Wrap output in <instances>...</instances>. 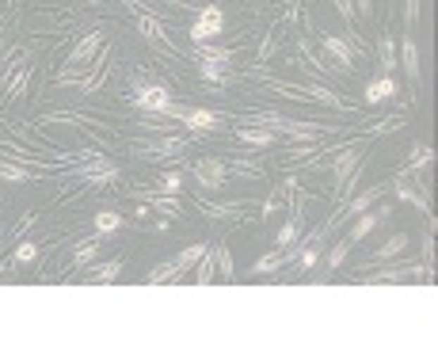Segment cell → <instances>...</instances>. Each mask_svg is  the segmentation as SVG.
I'll use <instances>...</instances> for the list:
<instances>
[{
	"label": "cell",
	"mask_w": 438,
	"mask_h": 343,
	"mask_svg": "<svg viewBox=\"0 0 438 343\" xmlns=\"http://www.w3.org/2000/svg\"><path fill=\"white\" fill-rule=\"evenodd\" d=\"M168 118H180L183 130H191V134H218L221 123L225 118L213 115V111H199V107H168Z\"/></svg>",
	"instance_id": "obj_1"
},
{
	"label": "cell",
	"mask_w": 438,
	"mask_h": 343,
	"mask_svg": "<svg viewBox=\"0 0 438 343\" xmlns=\"http://www.w3.org/2000/svg\"><path fill=\"white\" fill-rule=\"evenodd\" d=\"M130 99L145 115H168V107H172V92L164 85H142V80H134V96Z\"/></svg>",
	"instance_id": "obj_2"
},
{
	"label": "cell",
	"mask_w": 438,
	"mask_h": 343,
	"mask_svg": "<svg viewBox=\"0 0 438 343\" xmlns=\"http://www.w3.org/2000/svg\"><path fill=\"white\" fill-rule=\"evenodd\" d=\"M221 31H225V12H221L218 4H210V8H202V15L194 20V27H191V39H194V46H199V42L218 39Z\"/></svg>",
	"instance_id": "obj_3"
},
{
	"label": "cell",
	"mask_w": 438,
	"mask_h": 343,
	"mask_svg": "<svg viewBox=\"0 0 438 343\" xmlns=\"http://www.w3.org/2000/svg\"><path fill=\"white\" fill-rule=\"evenodd\" d=\"M194 180L202 183V187H225V175H229V164L218 161V156H202V161H194Z\"/></svg>",
	"instance_id": "obj_4"
},
{
	"label": "cell",
	"mask_w": 438,
	"mask_h": 343,
	"mask_svg": "<svg viewBox=\"0 0 438 343\" xmlns=\"http://www.w3.org/2000/svg\"><path fill=\"white\" fill-rule=\"evenodd\" d=\"M77 175H84L92 187H104V183H111L118 175V164L107 161V156H92L88 164H80V168H77Z\"/></svg>",
	"instance_id": "obj_5"
},
{
	"label": "cell",
	"mask_w": 438,
	"mask_h": 343,
	"mask_svg": "<svg viewBox=\"0 0 438 343\" xmlns=\"http://www.w3.org/2000/svg\"><path fill=\"white\" fill-rule=\"evenodd\" d=\"M263 123L275 130V134H290V137H316L324 134L320 123H294V118H282V115H263Z\"/></svg>",
	"instance_id": "obj_6"
},
{
	"label": "cell",
	"mask_w": 438,
	"mask_h": 343,
	"mask_svg": "<svg viewBox=\"0 0 438 343\" xmlns=\"http://www.w3.org/2000/svg\"><path fill=\"white\" fill-rule=\"evenodd\" d=\"M358 161H362V153L358 149H343V153H335V161H332V175H335V187H347V180L355 175L358 168Z\"/></svg>",
	"instance_id": "obj_7"
},
{
	"label": "cell",
	"mask_w": 438,
	"mask_h": 343,
	"mask_svg": "<svg viewBox=\"0 0 438 343\" xmlns=\"http://www.w3.org/2000/svg\"><path fill=\"white\" fill-rule=\"evenodd\" d=\"M104 39L107 35L104 31H88L84 39L73 46V54H69V65H88V58H96V50L104 46Z\"/></svg>",
	"instance_id": "obj_8"
},
{
	"label": "cell",
	"mask_w": 438,
	"mask_h": 343,
	"mask_svg": "<svg viewBox=\"0 0 438 343\" xmlns=\"http://www.w3.org/2000/svg\"><path fill=\"white\" fill-rule=\"evenodd\" d=\"M237 137H240L244 145H256V149H271L278 134H275L271 126H240V130H237Z\"/></svg>",
	"instance_id": "obj_9"
},
{
	"label": "cell",
	"mask_w": 438,
	"mask_h": 343,
	"mask_svg": "<svg viewBox=\"0 0 438 343\" xmlns=\"http://www.w3.org/2000/svg\"><path fill=\"white\" fill-rule=\"evenodd\" d=\"M324 50H328V58H335L339 69H351V61H355V46L347 39H339V35H328V39H324Z\"/></svg>",
	"instance_id": "obj_10"
},
{
	"label": "cell",
	"mask_w": 438,
	"mask_h": 343,
	"mask_svg": "<svg viewBox=\"0 0 438 343\" xmlns=\"http://www.w3.org/2000/svg\"><path fill=\"white\" fill-rule=\"evenodd\" d=\"M294 256H297V240H294L290 248H278V252L263 256V259H256V263H251V271H256V275H263V271H278V267H286Z\"/></svg>",
	"instance_id": "obj_11"
},
{
	"label": "cell",
	"mask_w": 438,
	"mask_h": 343,
	"mask_svg": "<svg viewBox=\"0 0 438 343\" xmlns=\"http://www.w3.org/2000/svg\"><path fill=\"white\" fill-rule=\"evenodd\" d=\"M393 96H396V80L393 77H377V80H370V85H366V104L370 107L385 104V99H393Z\"/></svg>",
	"instance_id": "obj_12"
},
{
	"label": "cell",
	"mask_w": 438,
	"mask_h": 343,
	"mask_svg": "<svg viewBox=\"0 0 438 343\" xmlns=\"http://www.w3.org/2000/svg\"><path fill=\"white\" fill-rule=\"evenodd\" d=\"M393 191H396V199H400V202H412L415 210H431V202H427V194H423V191H415L412 183L404 180V175H396V187H393Z\"/></svg>",
	"instance_id": "obj_13"
},
{
	"label": "cell",
	"mask_w": 438,
	"mask_h": 343,
	"mask_svg": "<svg viewBox=\"0 0 438 343\" xmlns=\"http://www.w3.org/2000/svg\"><path fill=\"white\" fill-rule=\"evenodd\" d=\"M92 225H96V237H111L123 229V214H115V210H99V214H92Z\"/></svg>",
	"instance_id": "obj_14"
},
{
	"label": "cell",
	"mask_w": 438,
	"mask_h": 343,
	"mask_svg": "<svg viewBox=\"0 0 438 343\" xmlns=\"http://www.w3.org/2000/svg\"><path fill=\"white\" fill-rule=\"evenodd\" d=\"M385 214H389V210H374V214H366V210H362L358 221H355V229H351V240L370 237V233H374V229L381 225V221H385Z\"/></svg>",
	"instance_id": "obj_15"
},
{
	"label": "cell",
	"mask_w": 438,
	"mask_h": 343,
	"mask_svg": "<svg viewBox=\"0 0 438 343\" xmlns=\"http://www.w3.org/2000/svg\"><path fill=\"white\" fill-rule=\"evenodd\" d=\"M400 65H404L408 80H419V50H415V39L404 35V50H400Z\"/></svg>",
	"instance_id": "obj_16"
},
{
	"label": "cell",
	"mask_w": 438,
	"mask_h": 343,
	"mask_svg": "<svg viewBox=\"0 0 438 343\" xmlns=\"http://www.w3.org/2000/svg\"><path fill=\"white\" fill-rule=\"evenodd\" d=\"M99 244H104V237H92V240H80L77 248H73V267H84V263H92L99 252Z\"/></svg>",
	"instance_id": "obj_17"
},
{
	"label": "cell",
	"mask_w": 438,
	"mask_h": 343,
	"mask_svg": "<svg viewBox=\"0 0 438 343\" xmlns=\"http://www.w3.org/2000/svg\"><path fill=\"white\" fill-rule=\"evenodd\" d=\"M118 275H123V259H111V263L96 267V271L88 275V282H96V286H107V282H115Z\"/></svg>",
	"instance_id": "obj_18"
},
{
	"label": "cell",
	"mask_w": 438,
	"mask_h": 343,
	"mask_svg": "<svg viewBox=\"0 0 438 343\" xmlns=\"http://www.w3.org/2000/svg\"><path fill=\"white\" fill-rule=\"evenodd\" d=\"M180 149H187V137H168V142L145 145V149H137V153H145V156H168V153H180Z\"/></svg>",
	"instance_id": "obj_19"
},
{
	"label": "cell",
	"mask_w": 438,
	"mask_h": 343,
	"mask_svg": "<svg viewBox=\"0 0 438 343\" xmlns=\"http://www.w3.org/2000/svg\"><path fill=\"white\" fill-rule=\"evenodd\" d=\"M202 252H206V244H202V240H199V244H187L180 256L172 259V263H175V271H191V267L202 259Z\"/></svg>",
	"instance_id": "obj_20"
},
{
	"label": "cell",
	"mask_w": 438,
	"mask_h": 343,
	"mask_svg": "<svg viewBox=\"0 0 438 343\" xmlns=\"http://www.w3.org/2000/svg\"><path fill=\"white\" fill-rule=\"evenodd\" d=\"M194 58H199V61L229 65V61H232V50H221V46H206V42H199V46H194Z\"/></svg>",
	"instance_id": "obj_21"
},
{
	"label": "cell",
	"mask_w": 438,
	"mask_h": 343,
	"mask_svg": "<svg viewBox=\"0 0 438 343\" xmlns=\"http://www.w3.org/2000/svg\"><path fill=\"white\" fill-rule=\"evenodd\" d=\"M396 69V46H393V35L381 39V77H393Z\"/></svg>",
	"instance_id": "obj_22"
},
{
	"label": "cell",
	"mask_w": 438,
	"mask_h": 343,
	"mask_svg": "<svg viewBox=\"0 0 438 343\" xmlns=\"http://www.w3.org/2000/svg\"><path fill=\"white\" fill-rule=\"evenodd\" d=\"M297 237H301V218H297V214H294V218H290V221H286V225H282V229H278V237H275V244H278V248H290V244H294V240H297Z\"/></svg>",
	"instance_id": "obj_23"
},
{
	"label": "cell",
	"mask_w": 438,
	"mask_h": 343,
	"mask_svg": "<svg viewBox=\"0 0 438 343\" xmlns=\"http://www.w3.org/2000/svg\"><path fill=\"white\" fill-rule=\"evenodd\" d=\"M419 267H408V271H381V275H366V282H408L415 279Z\"/></svg>",
	"instance_id": "obj_24"
},
{
	"label": "cell",
	"mask_w": 438,
	"mask_h": 343,
	"mask_svg": "<svg viewBox=\"0 0 438 343\" xmlns=\"http://www.w3.org/2000/svg\"><path fill=\"white\" fill-rule=\"evenodd\" d=\"M0 180L4 183H27L31 180V172L20 168V164H8V161H0Z\"/></svg>",
	"instance_id": "obj_25"
},
{
	"label": "cell",
	"mask_w": 438,
	"mask_h": 343,
	"mask_svg": "<svg viewBox=\"0 0 438 343\" xmlns=\"http://www.w3.org/2000/svg\"><path fill=\"white\" fill-rule=\"evenodd\" d=\"M199 73H202V80H213V85H221V80H225V73H229V65H218V61H199Z\"/></svg>",
	"instance_id": "obj_26"
},
{
	"label": "cell",
	"mask_w": 438,
	"mask_h": 343,
	"mask_svg": "<svg viewBox=\"0 0 438 343\" xmlns=\"http://www.w3.org/2000/svg\"><path fill=\"white\" fill-rule=\"evenodd\" d=\"M142 199H153V206L161 210L164 218H175V199H172V194H156V191H145Z\"/></svg>",
	"instance_id": "obj_27"
},
{
	"label": "cell",
	"mask_w": 438,
	"mask_h": 343,
	"mask_svg": "<svg viewBox=\"0 0 438 343\" xmlns=\"http://www.w3.org/2000/svg\"><path fill=\"white\" fill-rule=\"evenodd\" d=\"M27 80H31V69H27V65H20V69H15V77L12 80H8V99H15V96H20V92L27 88Z\"/></svg>",
	"instance_id": "obj_28"
},
{
	"label": "cell",
	"mask_w": 438,
	"mask_h": 343,
	"mask_svg": "<svg viewBox=\"0 0 438 343\" xmlns=\"http://www.w3.org/2000/svg\"><path fill=\"white\" fill-rule=\"evenodd\" d=\"M404 248H408V237H404V233H396V237H389V240H385V244H381V248H377V259H389V256H396V252H404Z\"/></svg>",
	"instance_id": "obj_29"
},
{
	"label": "cell",
	"mask_w": 438,
	"mask_h": 343,
	"mask_svg": "<svg viewBox=\"0 0 438 343\" xmlns=\"http://www.w3.org/2000/svg\"><path fill=\"white\" fill-rule=\"evenodd\" d=\"M210 279H213V252L206 248V252H202V259H199V271H194V282L206 286Z\"/></svg>",
	"instance_id": "obj_30"
},
{
	"label": "cell",
	"mask_w": 438,
	"mask_h": 343,
	"mask_svg": "<svg viewBox=\"0 0 438 343\" xmlns=\"http://www.w3.org/2000/svg\"><path fill=\"white\" fill-rule=\"evenodd\" d=\"M35 259H39V244H35V240H20L12 263H35Z\"/></svg>",
	"instance_id": "obj_31"
},
{
	"label": "cell",
	"mask_w": 438,
	"mask_h": 343,
	"mask_svg": "<svg viewBox=\"0 0 438 343\" xmlns=\"http://www.w3.org/2000/svg\"><path fill=\"white\" fill-rule=\"evenodd\" d=\"M180 191H183V175H180V172H168L164 180H161V187H156V194H172V199H175Z\"/></svg>",
	"instance_id": "obj_32"
},
{
	"label": "cell",
	"mask_w": 438,
	"mask_h": 343,
	"mask_svg": "<svg viewBox=\"0 0 438 343\" xmlns=\"http://www.w3.org/2000/svg\"><path fill=\"white\" fill-rule=\"evenodd\" d=\"M347 252H351V240H339V244L332 248V256H328V267H332V271L343 263V259H347Z\"/></svg>",
	"instance_id": "obj_33"
},
{
	"label": "cell",
	"mask_w": 438,
	"mask_h": 343,
	"mask_svg": "<svg viewBox=\"0 0 438 343\" xmlns=\"http://www.w3.org/2000/svg\"><path fill=\"white\" fill-rule=\"evenodd\" d=\"M172 275H175V263L168 259V263H161L153 275H149V282H172Z\"/></svg>",
	"instance_id": "obj_34"
},
{
	"label": "cell",
	"mask_w": 438,
	"mask_h": 343,
	"mask_svg": "<svg viewBox=\"0 0 438 343\" xmlns=\"http://www.w3.org/2000/svg\"><path fill=\"white\" fill-rule=\"evenodd\" d=\"M213 256H218V267H221V279H232V259L225 248H213Z\"/></svg>",
	"instance_id": "obj_35"
},
{
	"label": "cell",
	"mask_w": 438,
	"mask_h": 343,
	"mask_svg": "<svg viewBox=\"0 0 438 343\" xmlns=\"http://www.w3.org/2000/svg\"><path fill=\"white\" fill-rule=\"evenodd\" d=\"M142 31L149 35V39H164V31H161V23H156V20H149V15H142Z\"/></svg>",
	"instance_id": "obj_36"
},
{
	"label": "cell",
	"mask_w": 438,
	"mask_h": 343,
	"mask_svg": "<svg viewBox=\"0 0 438 343\" xmlns=\"http://www.w3.org/2000/svg\"><path fill=\"white\" fill-rule=\"evenodd\" d=\"M305 92H309L313 99H324V104H339V99H335V92H328V88H316L313 85V88H305Z\"/></svg>",
	"instance_id": "obj_37"
},
{
	"label": "cell",
	"mask_w": 438,
	"mask_h": 343,
	"mask_svg": "<svg viewBox=\"0 0 438 343\" xmlns=\"http://www.w3.org/2000/svg\"><path fill=\"white\" fill-rule=\"evenodd\" d=\"M419 20V0H404V23L412 27Z\"/></svg>",
	"instance_id": "obj_38"
},
{
	"label": "cell",
	"mask_w": 438,
	"mask_h": 343,
	"mask_svg": "<svg viewBox=\"0 0 438 343\" xmlns=\"http://www.w3.org/2000/svg\"><path fill=\"white\" fill-rule=\"evenodd\" d=\"M335 4H339V12L347 15V20H351V15H355V8H351V0H335Z\"/></svg>",
	"instance_id": "obj_39"
}]
</instances>
